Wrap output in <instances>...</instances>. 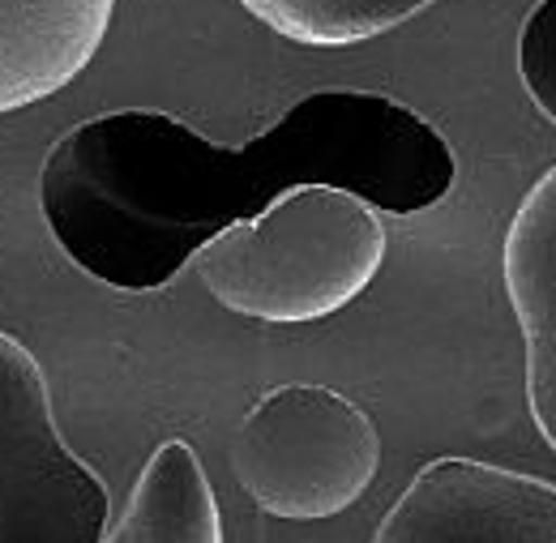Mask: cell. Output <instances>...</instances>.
I'll list each match as a JSON object with an SVG mask.
<instances>
[{"label":"cell","instance_id":"obj_1","mask_svg":"<svg viewBox=\"0 0 556 543\" xmlns=\"http://www.w3.org/2000/svg\"><path fill=\"white\" fill-rule=\"evenodd\" d=\"M458 159L416 108L381 90H317L244 146L172 112L121 108L61 137L39 172L43 223L77 270L116 291H163L227 227L295 189H343L386 214L454 193Z\"/></svg>","mask_w":556,"mask_h":543},{"label":"cell","instance_id":"obj_2","mask_svg":"<svg viewBox=\"0 0 556 543\" xmlns=\"http://www.w3.org/2000/svg\"><path fill=\"white\" fill-rule=\"evenodd\" d=\"M381 262L386 223L377 205L343 189H295L210 240L193 270L227 313L304 326L364 295Z\"/></svg>","mask_w":556,"mask_h":543},{"label":"cell","instance_id":"obj_3","mask_svg":"<svg viewBox=\"0 0 556 543\" xmlns=\"http://www.w3.org/2000/svg\"><path fill=\"white\" fill-rule=\"evenodd\" d=\"M377 467L381 437L368 411L308 381L262 394L231 441L240 488L275 518H334L368 492Z\"/></svg>","mask_w":556,"mask_h":543},{"label":"cell","instance_id":"obj_4","mask_svg":"<svg viewBox=\"0 0 556 543\" xmlns=\"http://www.w3.org/2000/svg\"><path fill=\"white\" fill-rule=\"evenodd\" d=\"M112 496L65 445L39 359L0 330V543H103Z\"/></svg>","mask_w":556,"mask_h":543},{"label":"cell","instance_id":"obj_5","mask_svg":"<svg viewBox=\"0 0 556 543\" xmlns=\"http://www.w3.org/2000/svg\"><path fill=\"white\" fill-rule=\"evenodd\" d=\"M372 543H556V483L480 458L419 467Z\"/></svg>","mask_w":556,"mask_h":543},{"label":"cell","instance_id":"obj_6","mask_svg":"<svg viewBox=\"0 0 556 543\" xmlns=\"http://www.w3.org/2000/svg\"><path fill=\"white\" fill-rule=\"evenodd\" d=\"M505 291L527 346V403L556 450V167L518 202L505 236Z\"/></svg>","mask_w":556,"mask_h":543},{"label":"cell","instance_id":"obj_7","mask_svg":"<svg viewBox=\"0 0 556 543\" xmlns=\"http://www.w3.org/2000/svg\"><path fill=\"white\" fill-rule=\"evenodd\" d=\"M116 0H0V116L52 99L94 61Z\"/></svg>","mask_w":556,"mask_h":543},{"label":"cell","instance_id":"obj_8","mask_svg":"<svg viewBox=\"0 0 556 543\" xmlns=\"http://www.w3.org/2000/svg\"><path fill=\"white\" fill-rule=\"evenodd\" d=\"M103 543H223L218 501L189 441H163Z\"/></svg>","mask_w":556,"mask_h":543},{"label":"cell","instance_id":"obj_9","mask_svg":"<svg viewBox=\"0 0 556 543\" xmlns=\"http://www.w3.org/2000/svg\"><path fill=\"white\" fill-rule=\"evenodd\" d=\"M249 17L304 48H351L399 30L437 0H240Z\"/></svg>","mask_w":556,"mask_h":543},{"label":"cell","instance_id":"obj_10","mask_svg":"<svg viewBox=\"0 0 556 543\" xmlns=\"http://www.w3.org/2000/svg\"><path fill=\"white\" fill-rule=\"evenodd\" d=\"M518 77L540 108V116L556 125V0H535L518 30Z\"/></svg>","mask_w":556,"mask_h":543}]
</instances>
